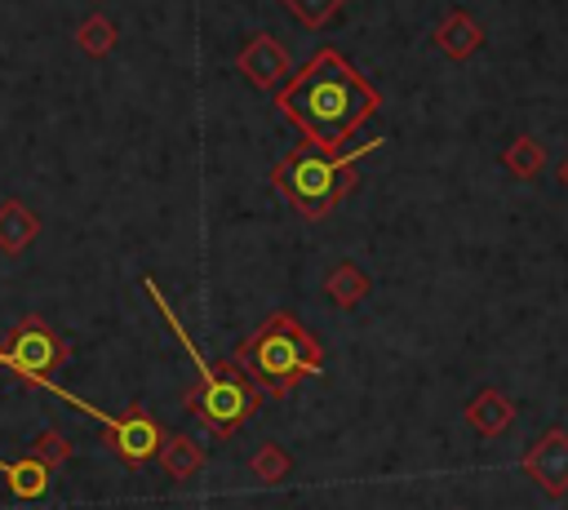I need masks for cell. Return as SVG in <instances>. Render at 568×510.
<instances>
[{
	"mask_svg": "<svg viewBox=\"0 0 568 510\" xmlns=\"http://www.w3.org/2000/svg\"><path fill=\"white\" fill-rule=\"evenodd\" d=\"M430 40H435V49H439V53H448L453 62H466V58L484 44V31H479V22H475L466 9H453V13L435 27V35H430Z\"/></svg>",
	"mask_w": 568,
	"mask_h": 510,
	"instance_id": "obj_9",
	"label": "cell"
},
{
	"mask_svg": "<svg viewBox=\"0 0 568 510\" xmlns=\"http://www.w3.org/2000/svg\"><path fill=\"white\" fill-rule=\"evenodd\" d=\"M0 475H4L9 492L22 497V501H40L49 492V466H40L36 457H22V461H4L0 457Z\"/></svg>",
	"mask_w": 568,
	"mask_h": 510,
	"instance_id": "obj_13",
	"label": "cell"
},
{
	"mask_svg": "<svg viewBox=\"0 0 568 510\" xmlns=\"http://www.w3.org/2000/svg\"><path fill=\"white\" fill-rule=\"evenodd\" d=\"M324 293H328L333 306L351 310V306H359V302L373 293V279H368L355 262H337V266L328 271V279H324Z\"/></svg>",
	"mask_w": 568,
	"mask_h": 510,
	"instance_id": "obj_12",
	"label": "cell"
},
{
	"mask_svg": "<svg viewBox=\"0 0 568 510\" xmlns=\"http://www.w3.org/2000/svg\"><path fill=\"white\" fill-rule=\"evenodd\" d=\"M501 164H506V173H515V177H537L541 169H546V146L532 137V133H519L510 146H506V155H501Z\"/></svg>",
	"mask_w": 568,
	"mask_h": 510,
	"instance_id": "obj_15",
	"label": "cell"
},
{
	"mask_svg": "<svg viewBox=\"0 0 568 510\" xmlns=\"http://www.w3.org/2000/svg\"><path fill=\"white\" fill-rule=\"evenodd\" d=\"M0 364H4L9 373L27 377L31 386L53 390V386H49V368L67 364V341H62V337H53V333H49V324L31 315L27 324H18V328H13L9 346L0 350Z\"/></svg>",
	"mask_w": 568,
	"mask_h": 510,
	"instance_id": "obj_5",
	"label": "cell"
},
{
	"mask_svg": "<svg viewBox=\"0 0 568 510\" xmlns=\"http://www.w3.org/2000/svg\"><path fill=\"white\" fill-rule=\"evenodd\" d=\"M280 4H284V9H288L297 22H302V27L320 31V27H324V22H328V18H333V13H337L346 0H280Z\"/></svg>",
	"mask_w": 568,
	"mask_h": 510,
	"instance_id": "obj_18",
	"label": "cell"
},
{
	"mask_svg": "<svg viewBox=\"0 0 568 510\" xmlns=\"http://www.w3.org/2000/svg\"><path fill=\"white\" fill-rule=\"evenodd\" d=\"M559 182H564V186H568V155H564V160H559Z\"/></svg>",
	"mask_w": 568,
	"mask_h": 510,
	"instance_id": "obj_20",
	"label": "cell"
},
{
	"mask_svg": "<svg viewBox=\"0 0 568 510\" xmlns=\"http://www.w3.org/2000/svg\"><path fill=\"white\" fill-rule=\"evenodd\" d=\"M160 439H164V430H160V421H155L142 404H133L129 412L102 421V443H106V448L115 452V461L129 466V470L146 466V461L160 452Z\"/></svg>",
	"mask_w": 568,
	"mask_h": 510,
	"instance_id": "obj_6",
	"label": "cell"
},
{
	"mask_svg": "<svg viewBox=\"0 0 568 510\" xmlns=\"http://www.w3.org/2000/svg\"><path fill=\"white\" fill-rule=\"evenodd\" d=\"M235 368H240L253 386H262L271 399H280V395H288L302 377H311V373L324 368V350H320V341L297 324L293 310H275L248 341H240Z\"/></svg>",
	"mask_w": 568,
	"mask_h": 510,
	"instance_id": "obj_3",
	"label": "cell"
},
{
	"mask_svg": "<svg viewBox=\"0 0 568 510\" xmlns=\"http://www.w3.org/2000/svg\"><path fill=\"white\" fill-rule=\"evenodd\" d=\"M524 475L546 492V497H564L568 492V435L555 426L546 430L528 452H524Z\"/></svg>",
	"mask_w": 568,
	"mask_h": 510,
	"instance_id": "obj_7",
	"label": "cell"
},
{
	"mask_svg": "<svg viewBox=\"0 0 568 510\" xmlns=\"http://www.w3.org/2000/svg\"><path fill=\"white\" fill-rule=\"evenodd\" d=\"M155 457L164 461V470H169L178 483L191 479V475H200V466H204V448H200L191 435H164Z\"/></svg>",
	"mask_w": 568,
	"mask_h": 510,
	"instance_id": "obj_14",
	"label": "cell"
},
{
	"mask_svg": "<svg viewBox=\"0 0 568 510\" xmlns=\"http://www.w3.org/2000/svg\"><path fill=\"white\" fill-rule=\"evenodd\" d=\"M40 239V217L22 200H0V248L22 253Z\"/></svg>",
	"mask_w": 568,
	"mask_h": 510,
	"instance_id": "obj_11",
	"label": "cell"
},
{
	"mask_svg": "<svg viewBox=\"0 0 568 510\" xmlns=\"http://www.w3.org/2000/svg\"><path fill=\"white\" fill-rule=\"evenodd\" d=\"M275 106L284 120L302 129V137L320 151H342L351 133L377 115L382 93L337 53L320 49L288 84L275 89Z\"/></svg>",
	"mask_w": 568,
	"mask_h": 510,
	"instance_id": "obj_1",
	"label": "cell"
},
{
	"mask_svg": "<svg viewBox=\"0 0 568 510\" xmlns=\"http://www.w3.org/2000/svg\"><path fill=\"white\" fill-rule=\"evenodd\" d=\"M466 421H470L484 439H497V435L510 430V421H515V404H510L497 386H484V390L466 404Z\"/></svg>",
	"mask_w": 568,
	"mask_h": 510,
	"instance_id": "obj_10",
	"label": "cell"
},
{
	"mask_svg": "<svg viewBox=\"0 0 568 510\" xmlns=\"http://www.w3.org/2000/svg\"><path fill=\"white\" fill-rule=\"evenodd\" d=\"M186 408L209 426V435L217 439H231L257 408H262V390L231 364L222 377L213 381H200L191 395H186Z\"/></svg>",
	"mask_w": 568,
	"mask_h": 510,
	"instance_id": "obj_4",
	"label": "cell"
},
{
	"mask_svg": "<svg viewBox=\"0 0 568 510\" xmlns=\"http://www.w3.org/2000/svg\"><path fill=\"white\" fill-rule=\"evenodd\" d=\"M75 44H80L89 58L111 53V49H115V22H111V18H102V13L84 18V22H80V31H75Z\"/></svg>",
	"mask_w": 568,
	"mask_h": 510,
	"instance_id": "obj_17",
	"label": "cell"
},
{
	"mask_svg": "<svg viewBox=\"0 0 568 510\" xmlns=\"http://www.w3.org/2000/svg\"><path fill=\"white\" fill-rule=\"evenodd\" d=\"M235 67H240V75L248 80V84H257V89H280L284 80H288V53L271 40V35H253L244 49H240V58H235Z\"/></svg>",
	"mask_w": 568,
	"mask_h": 510,
	"instance_id": "obj_8",
	"label": "cell"
},
{
	"mask_svg": "<svg viewBox=\"0 0 568 510\" xmlns=\"http://www.w3.org/2000/svg\"><path fill=\"white\" fill-rule=\"evenodd\" d=\"M31 457L40 461V466H49V470H62L67 461H71V443L58 435V430H44L40 439H36V448H31Z\"/></svg>",
	"mask_w": 568,
	"mask_h": 510,
	"instance_id": "obj_19",
	"label": "cell"
},
{
	"mask_svg": "<svg viewBox=\"0 0 568 510\" xmlns=\"http://www.w3.org/2000/svg\"><path fill=\"white\" fill-rule=\"evenodd\" d=\"M377 146H382V137L359 142V151H320V146H311V142L302 137V142L271 169V182H275V191H280L306 222H320V217H328V213L342 204V195L355 186L359 160L373 155Z\"/></svg>",
	"mask_w": 568,
	"mask_h": 510,
	"instance_id": "obj_2",
	"label": "cell"
},
{
	"mask_svg": "<svg viewBox=\"0 0 568 510\" xmlns=\"http://www.w3.org/2000/svg\"><path fill=\"white\" fill-rule=\"evenodd\" d=\"M248 470H253V479H257V483H284V479H288V470H293V457H288L280 443H271V439H266V443L253 452Z\"/></svg>",
	"mask_w": 568,
	"mask_h": 510,
	"instance_id": "obj_16",
	"label": "cell"
}]
</instances>
